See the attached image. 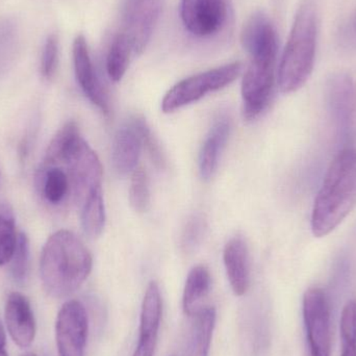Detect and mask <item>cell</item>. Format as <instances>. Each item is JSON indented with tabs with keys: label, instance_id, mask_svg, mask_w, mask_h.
Wrapping results in <instances>:
<instances>
[{
	"label": "cell",
	"instance_id": "obj_34",
	"mask_svg": "<svg viewBox=\"0 0 356 356\" xmlns=\"http://www.w3.org/2000/svg\"><path fill=\"white\" fill-rule=\"evenodd\" d=\"M23 356H37V355H33V353H29V355H23Z\"/></svg>",
	"mask_w": 356,
	"mask_h": 356
},
{
	"label": "cell",
	"instance_id": "obj_14",
	"mask_svg": "<svg viewBox=\"0 0 356 356\" xmlns=\"http://www.w3.org/2000/svg\"><path fill=\"white\" fill-rule=\"evenodd\" d=\"M327 97L339 124L347 129L356 122V86L350 75L334 73L327 83Z\"/></svg>",
	"mask_w": 356,
	"mask_h": 356
},
{
	"label": "cell",
	"instance_id": "obj_1",
	"mask_svg": "<svg viewBox=\"0 0 356 356\" xmlns=\"http://www.w3.org/2000/svg\"><path fill=\"white\" fill-rule=\"evenodd\" d=\"M243 47L250 62L242 81L243 113L247 120L257 118L269 104L275 81L277 35L267 15L253 14L242 31Z\"/></svg>",
	"mask_w": 356,
	"mask_h": 356
},
{
	"label": "cell",
	"instance_id": "obj_2",
	"mask_svg": "<svg viewBox=\"0 0 356 356\" xmlns=\"http://www.w3.org/2000/svg\"><path fill=\"white\" fill-rule=\"evenodd\" d=\"M92 267L89 249L69 230L54 232L44 245L40 273L44 289L54 298L76 292L89 277Z\"/></svg>",
	"mask_w": 356,
	"mask_h": 356
},
{
	"label": "cell",
	"instance_id": "obj_7",
	"mask_svg": "<svg viewBox=\"0 0 356 356\" xmlns=\"http://www.w3.org/2000/svg\"><path fill=\"white\" fill-rule=\"evenodd\" d=\"M163 0H125L121 29L135 54L146 49L162 12Z\"/></svg>",
	"mask_w": 356,
	"mask_h": 356
},
{
	"label": "cell",
	"instance_id": "obj_21",
	"mask_svg": "<svg viewBox=\"0 0 356 356\" xmlns=\"http://www.w3.org/2000/svg\"><path fill=\"white\" fill-rule=\"evenodd\" d=\"M79 127L74 121H69L54 136L45 154V166H60L64 164L73 148L81 140Z\"/></svg>",
	"mask_w": 356,
	"mask_h": 356
},
{
	"label": "cell",
	"instance_id": "obj_15",
	"mask_svg": "<svg viewBox=\"0 0 356 356\" xmlns=\"http://www.w3.org/2000/svg\"><path fill=\"white\" fill-rule=\"evenodd\" d=\"M223 261L232 292L236 296L246 294L250 286V265L244 238L234 236L225 245Z\"/></svg>",
	"mask_w": 356,
	"mask_h": 356
},
{
	"label": "cell",
	"instance_id": "obj_17",
	"mask_svg": "<svg viewBox=\"0 0 356 356\" xmlns=\"http://www.w3.org/2000/svg\"><path fill=\"white\" fill-rule=\"evenodd\" d=\"M142 147L141 138L131 122L117 131L113 140L112 161L119 175H129L136 170Z\"/></svg>",
	"mask_w": 356,
	"mask_h": 356
},
{
	"label": "cell",
	"instance_id": "obj_28",
	"mask_svg": "<svg viewBox=\"0 0 356 356\" xmlns=\"http://www.w3.org/2000/svg\"><path fill=\"white\" fill-rule=\"evenodd\" d=\"M29 272V241L26 234H18L16 249L10 259V273L15 282L23 284Z\"/></svg>",
	"mask_w": 356,
	"mask_h": 356
},
{
	"label": "cell",
	"instance_id": "obj_33",
	"mask_svg": "<svg viewBox=\"0 0 356 356\" xmlns=\"http://www.w3.org/2000/svg\"><path fill=\"white\" fill-rule=\"evenodd\" d=\"M0 356H8L6 350V346H0Z\"/></svg>",
	"mask_w": 356,
	"mask_h": 356
},
{
	"label": "cell",
	"instance_id": "obj_6",
	"mask_svg": "<svg viewBox=\"0 0 356 356\" xmlns=\"http://www.w3.org/2000/svg\"><path fill=\"white\" fill-rule=\"evenodd\" d=\"M307 356H330L332 332L327 297L321 289H309L303 297Z\"/></svg>",
	"mask_w": 356,
	"mask_h": 356
},
{
	"label": "cell",
	"instance_id": "obj_31",
	"mask_svg": "<svg viewBox=\"0 0 356 356\" xmlns=\"http://www.w3.org/2000/svg\"><path fill=\"white\" fill-rule=\"evenodd\" d=\"M344 33L345 40L351 45H356V14L349 21Z\"/></svg>",
	"mask_w": 356,
	"mask_h": 356
},
{
	"label": "cell",
	"instance_id": "obj_8",
	"mask_svg": "<svg viewBox=\"0 0 356 356\" xmlns=\"http://www.w3.org/2000/svg\"><path fill=\"white\" fill-rule=\"evenodd\" d=\"M63 165L66 166L70 179L73 199L81 207L90 193L102 188V163L83 138Z\"/></svg>",
	"mask_w": 356,
	"mask_h": 356
},
{
	"label": "cell",
	"instance_id": "obj_18",
	"mask_svg": "<svg viewBox=\"0 0 356 356\" xmlns=\"http://www.w3.org/2000/svg\"><path fill=\"white\" fill-rule=\"evenodd\" d=\"M216 309L203 307L193 316L192 327L188 338V356H209L211 338L216 324Z\"/></svg>",
	"mask_w": 356,
	"mask_h": 356
},
{
	"label": "cell",
	"instance_id": "obj_12",
	"mask_svg": "<svg viewBox=\"0 0 356 356\" xmlns=\"http://www.w3.org/2000/svg\"><path fill=\"white\" fill-rule=\"evenodd\" d=\"M163 301L158 282H152L142 303L140 336L133 356H154L162 320Z\"/></svg>",
	"mask_w": 356,
	"mask_h": 356
},
{
	"label": "cell",
	"instance_id": "obj_10",
	"mask_svg": "<svg viewBox=\"0 0 356 356\" xmlns=\"http://www.w3.org/2000/svg\"><path fill=\"white\" fill-rule=\"evenodd\" d=\"M89 319L87 309L77 300L64 303L56 322L58 356H85Z\"/></svg>",
	"mask_w": 356,
	"mask_h": 356
},
{
	"label": "cell",
	"instance_id": "obj_11",
	"mask_svg": "<svg viewBox=\"0 0 356 356\" xmlns=\"http://www.w3.org/2000/svg\"><path fill=\"white\" fill-rule=\"evenodd\" d=\"M73 62L77 83L86 97L104 115L110 114L108 94L94 68L88 43L83 35H77L73 43Z\"/></svg>",
	"mask_w": 356,
	"mask_h": 356
},
{
	"label": "cell",
	"instance_id": "obj_27",
	"mask_svg": "<svg viewBox=\"0 0 356 356\" xmlns=\"http://www.w3.org/2000/svg\"><path fill=\"white\" fill-rule=\"evenodd\" d=\"M129 202L138 213H145L149 209V181L143 169H136L133 172L129 186Z\"/></svg>",
	"mask_w": 356,
	"mask_h": 356
},
{
	"label": "cell",
	"instance_id": "obj_26",
	"mask_svg": "<svg viewBox=\"0 0 356 356\" xmlns=\"http://www.w3.org/2000/svg\"><path fill=\"white\" fill-rule=\"evenodd\" d=\"M341 339L342 355L356 356V301L351 300L345 305L341 317Z\"/></svg>",
	"mask_w": 356,
	"mask_h": 356
},
{
	"label": "cell",
	"instance_id": "obj_9",
	"mask_svg": "<svg viewBox=\"0 0 356 356\" xmlns=\"http://www.w3.org/2000/svg\"><path fill=\"white\" fill-rule=\"evenodd\" d=\"M180 18L193 37H216L227 23V0H180Z\"/></svg>",
	"mask_w": 356,
	"mask_h": 356
},
{
	"label": "cell",
	"instance_id": "obj_22",
	"mask_svg": "<svg viewBox=\"0 0 356 356\" xmlns=\"http://www.w3.org/2000/svg\"><path fill=\"white\" fill-rule=\"evenodd\" d=\"M81 226L86 234L97 238L104 232L106 225V207H104L102 188H96L81 205Z\"/></svg>",
	"mask_w": 356,
	"mask_h": 356
},
{
	"label": "cell",
	"instance_id": "obj_5",
	"mask_svg": "<svg viewBox=\"0 0 356 356\" xmlns=\"http://www.w3.org/2000/svg\"><path fill=\"white\" fill-rule=\"evenodd\" d=\"M241 72L242 64L234 62L193 75L179 81L163 98V112H175L184 106L198 102L207 94L227 87L232 81H236Z\"/></svg>",
	"mask_w": 356,
	"mask_h": 356
},
{
	"label": "cell",
	"instance_id": "obj_4",
	"mask_svg": "<svg viewBox=\"0 0 356 356\" xmlns=\"http://www.w3.org/2000/svg\"><path fill=\"white\" fill-rule=\"evenodd\" d=\"M317 31L315 4L312 0H303L295 16L278 70V85L282 93L298 91L311 76L315 64Z\"/></svg>",
	"mask_w": 356,
	"mask_h": 356
},
{
	"label": "cell",
	"instance_id": "obj_24",
	"mask_svg": "<svg viewBox=\"0 0 356 356\" xmlns=\"http://www.w3.org/2000/svg\"><path fill=\"white\" fill-rule=\"evenodd\" d=\"M18 241L13 209L0 204V266L10 263Z\"/></svg>",
	"mask_w": 356,
	"mask_h": 356
},
{
	"label": "cell",
	"instance_id": "obj_16",
	"mask_svg": "<svg viewBox=\"0 0 356 356\" xmlns=\"http://www.w3.org/2000/svg\"><path fill=\"white\" fill-rule=\"evenodd\" d=\"M232 131L229 118L221 116L209 129L199 154V171L201 177L209 180L215 175L220 156L227 143Z\"/></svg>",
	"mask_w": 356,
	"mask_h": 356
},
{
	"label": "cell",
	"instance_id": "obj_32",
	"mask_svg": "<svg viewBox=\"0 0 356 356\" xmlns=\"http://www.w3.org/2000/svg\"><path fill=\"white\" fill-rule=\"evenodd\" d=\"M6 330H4L3 325L0 322V346H6Z\"/></svg>",
	"mask_w": 356,
	"mask_h": 356
},
{
	"label": "cell",
	"instance_id": "obj_19",
	"mask_svg": "<svg viewBox=\"0 0 356 356\" xmlns=\"http://www.w3.org/2000/svg\"><path fill=\"white\" fill-rule=\"evenodd\" d=\"M211 286V273L205 266H196L191 270L182 295V309L186 316L192 318L202 309V301L209 295Z\"/></svg>",
	"mask_w": 356,
	"mask_h": 356
},
{
	"label": "cell",
	"instance_id": "obj_3",
	"mask_svg": "<svg viewBox=\"0 0 356 356\" xmlns=\"http://www.w3.org/2000/svg\"><path fill=\"white\" fill-rule=\"evenodd\" d=\"M356 207V149L345 148L332 161L318 193L312 213V230L318 238L334 232Z\"/></svg>",
	"mask_w": 356,
	"mask_h": 356
},
{
	"label": "cell",
	"instance_id": "obj_23",
	"mask_svg": "<svg viewBox=\"0 0 356 356\" xmlns=\"http://www.w3.org/2000/svg\"><path fill=\"white\" fill-rule=\"evenodd\" d=\"M131 54H134L133 49L127 38L122 33H117L106 56V71L113 81L117 83L123 79L129 68Z\"/></svg>",
	"mask_w": 356,
	"mask_h": 356
},
{
	"label": "cell",
	"instance_id": "obj_25",
	"mask_svg": "<svg viewBox=\"0 0 356 356\" xmlns=\"http://www.w3.org/2000/svg\"><path fill=\"white\" fill-rule=\"evenodd\" d=\"M129 122L137 129L138 134H139L140 138H141L142 144L145 147L146 152L149 154L152 163L159 169L166 168L167 160L164 152H163L162 146H161L159 140L154 137L145 119L142 118V117L135 116L131 119Z\"/></svg>",
	"mask_w": 356,
	"mask_h": 356
},
{
	"label": "cell",
	"instance_id": "obj_13",
	"mask_svg": "<svg viewBox=\"0 0 356 356\" xmlns=\"http://www.w3.org/2000/svg\"><path fill=\"white\" fill-rule=\"evenodd\" d=\"M4 318L15 344L23 349L31 347L35 341L37 327L29 299L21 293H10L4 307Z\"/></svg>",
	"mask_w": 356,
	"mask_h": 356
},
{
	"label": "cell",
	"instance_id": "obj_30",
	"mask_svg": "<svg viewBox=\"0 0 356 356\" xmlns=\"http://www.w3.org/2000/svg\"><path fill=\"white\" fill-rule=\"evenodd\" d=\"M58 64V39L56 35H48L44 44L41 58V73L44 79H51Z\"/></svg>",
	"mask_w": 356,
	"mask_h": 356
},
{
	"label": "cell",
	"instance_id": "obj_20",
	"mask_svg": "<svg viewBox=\"0 0 356 356\" xmlns=\"http://www.w3.org/2000/svg\"><path fill=\"white\" fill-rule=\"evenodd\" d=\"M40 194L50 204L62 203L71 193L68 173L60 166H44L38 175Z\"/></svg>",
	"mask_w": 356,
	"mask_h": 356
},
{
	"label": "cell",
	"instance_id": "obj_29",
	"mask_svg": "<svg viewBox=\"0 0 356 356\" xmlns=\"http://www.w3.org/2000/svg\"><path fill=\"white\" fill-rule=\"evenodd\" d=\"M205 229H207V223L205 220L201 216H193L186 227L181 236V247L186 252L196 249L199 246L203 236H204Z\"/></svg>",
	"mask_w": 356,
	"mask_h": 356
}]
</instances>
